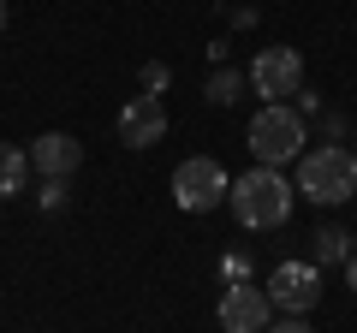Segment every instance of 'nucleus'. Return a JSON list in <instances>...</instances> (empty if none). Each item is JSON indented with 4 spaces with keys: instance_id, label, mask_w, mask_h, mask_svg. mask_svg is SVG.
Segmentation results:
<instances>
[{
    "instance_id": "f257e3e1",
    "label": "nucleus",
    "mask_w": 357,
    "mask_h": 333,
    "mask_svg": "<svg viewBox=\"0 0 357 333\" xmlns=\"http://www.w3.org/2000/svg\"><path fill=\"white\" fill-rule=\"evenodd\" d=\"M292 196L298 191L280 179V166H250V173L232 179L227 203H232V215H238L244 232H274V226L292 220Z\"/></svg>"
},
{
    "instance_id": "f03ea898",
    "label": "nucleus",
    "mask_w": 357,
    "mask_h": 333,
    "mask_svg": "<svg viewBox=\"0 0 357 333\" xmlns=\"http://www.w3.org/2000/svg\"><path fill=\"white\" fill-rule=\"evenodd\" d=\"M298 196H310L316 208H333L345 196H357V155L351 149H304L298 155Z\"/></svg>"
},
{
    "instance_id": "7ed1b4c3",
    "label": "nucleus",
    "mask_w": 357,
    "mask_h": 333,
    "mask_svg": "<svg viewBox=\"0 0 357 333\" xmlns=\"http://www.w3.org/2000/svg\"><path fill=\"white\" fill-rule=\"evenodd\" d=\"M244 143H250L256 166H286L304 155V114L286 102H268L262 114L250 119V131H244Z\"/></svg>"
},
{
    "instance_id": "20e7f679",
    "label": "nucleus",
    "mask_w": 357,
    "mask_h": 333,
    "mask_svg": "<svg viewBox=\"0 0 357 333\" xmlns=\"http://www.w3.org/2000/svg\"><path fill=\"white\" fill-rule=\"evenodd\" d=\"M232 191L227 166L215 161V155H185V161L173 166V203L185 208V215H208V208H220Z\"/></svg>"
},
{
    "instance_id": "39448f33",
    "label": "nucleus",
    "mask_w": 357,
    "mask_h": 333,
    "mask_svg": "<svg viewBox=\"0 0 357 333\" xmlns=\"http://www.w3.org/2000/svg\"><path fill=\"white\" fill-rule=\"evenodd\" d=\"M250 90L256 95H268V102H280V95H298L304 90V54L298 48H262L250 60Z\"/></svg>"
},
{
    "instance_id": "423d86ee",
    "label": "nucleus",
    "mask_w": 357,
    "mask_h": 333,
    "mask_svg": "<svg viewBox=\"0 0 357 333\" xmlns=\"http://www.w3.org/2000/svg\"><path fill=\"white\" fill-rule=\"evenodd\" d=\"M268 304L286 309V316H310L321 304V268L316 262H280L268 280Z\"/></svg>"
},
{
    "instance_id": "0eeeda50",
    "label": "nucleus",
    "mask_w": 357,
    "mask_h": 333,
    "mask_svg": "<svg viewBox=\"0 0 357 333\" xmlns=\"http://www.w3.org/2000/svg\"><path fill=\"white\" fill-rule=\"evenodd\" d=\"M220 327L227 333H268V321H274V304H268V286H250V280H232L227 292H220Z\"/></svg>"
},
{
    "instance_id": "6e6552de",
    "label": "nucleus",
    "mask_w": 357,
    "mask_h": 333,
    "mask_svg": "<svg viewBox=\"0 0 357 333\" xmlns=\"http://www.w3.org/2000/svg\"><path fill=\"white\" fill-rule=\"evenodd\" d=\"M167 137V107H161V95H131L126 107H119V143L126 149H155V143Z\"/></svg>"
},
{
    "instance_id": "1a4fd4ad",
    "label": "nucleus",
    "mask_w": 357,
    "mask_h": 333,
    "mask_svg": "<svg viewBox=\"0 0 357 333\" xmlns=\"http://www.w3.org/2000/svg\"><path fill=\"white\" fill-rule=\"evenodd\" d=\"M24 155H30V166H36L42 179H72L77 166H84V143L66 137V131H42Z\"/></svg>"
},
{
    "instance_id": "9d476101",
    "label": "nucleus",
    "mask_w": 357,
    "mask_h": 333,
    "mask_svg": "<svg viewBox=\"0 0 357 333\" xmlns=\"http://www.w3.org/2000/svg\"><path fill=\"white\" fill-rule=\"evenodd\" d=\"M24 185H30V155L18 149V143H0V203L18 196Z\"/></svg>"
},
{
    "instance_id": "9b49d317",
    "label": "nucleus",
    "mask_w": 357,
    "mask_h": 333,
    "mask_svg": "<svg viewBox=\"0 0 357 333\" xmlns=\"http://www.w3.org/2000/svg\"><path fill=\"white\" fill-rule=\"evenodd\" d=\"M345 256H351V232L321 226L316 238H310V262H316V268H328V262H345Z\"/></svg>"
},
{
    "instance_id": "f8f14e48",
    "label": "nucleus",
    "mask_w": 357,
    "mask_h": 333,
    "mask_svg": "<svg viewBox=\"0 0 357 333\" xmlns=\"http://www.w3.org/2000/svg\"><path fill=\"white\" fill-rule=\"evenodd\" d=\"M238 90H244V77L227 65V72H208V84H203V102H208V107H232V102H238Z\"/></svg>"
},
{
    "instance_id": "ddd939ff",
    "label": "nucleus",
    "mask_w": 357,
    "mask_h": 333,
    "mask_svg": "<svg viewBox=\"0 0 357 333\" xmlns=\"http://www.w3.org/2000/svg\"><path fill=\"white\" fill-rule=\"evenodd\" d=\"M220 280H250V256H244V250L220 256Z\"/></svg>"
},
{
    "instance_id": "4468645a",
    "label": "nucleus",
    "mask_w": 357,
    "mask_h": 333,
    "mask_svg": "<svg viewBox=\"0 0 357 333\" xmlns=\"http://www.w3.org/2000/svg\"><path fill=\"white\" fill-rule=\"evenodd\" d=\"M167 77H173V72H167L161 60H149V65H143V90H149V95H161V90H167Z\"/></svg>"
},
{
    "instance_id": "2eb2a0df",
    "label": "nucleus",
    "mask_w": 357,
    "mask_h": 333,
    "mask_svg": "<svg viewBox=\"0 0 357 333\" xmlns=\"http://www.w3.org/2000/svg\"><path fill=\"white\" fill-rule=\"evenodd\" d=\"M268 333H316L304 316H286V321H268Z\"/></svg>"
},
{
    "instance_id": "dca6fc26",
    "label": "nucleus",
    "mask_w": 357,
    "mask_h": 333,
    "mask_svg": "<svg viewBox=\"0 0 357 333\" xmlns=\"http://www.w3.org/2000/svg\"><path fill=\"white\" fill-rule=\"evenodd\" d=\"M42 208H66V179H48V191H42Z\"/></svg>"
},
{
    "instance_id": "f3484780",
    "label": "nucleus",
    "mask_w": 357,
    "mask_h": 333,
    "mask_svg": "<svg viewBox=\"0 0 357 333\" xmlns=\"http://www.w3.org/2000/svg\"><path fill=\"white\" fill-rule=\"evenodd\" d=\"M345 286H351V292H357V250H351V256H345Z\"/></svg>"
},
{
    "instance_id": "a211bd4d",
    "label": "nucleus",
    "mask_w": 357,
    "mask_h": 333,
    "mask_svg": "<svg viewBox=\"0 0 357 333\" xmlns=\"http://www.w3.org/2000/svg\"><path fill=\"white\" fill-rule=\"evenodd\" d=\"M0 36H6V0H0Z\"/></svg>"
},
{
    "instance_id": "6ab92c4d",
    "label": "nucleus",
    "mask_w": 357,
    "mask_h": 333,
    "mask_svg": "<svg viewBox=\"0 0 357 333\" xmlns=\"http://www.w3.org/2000/svg\"><path fill=\"white\" fill-rule=\"evenodd\" d=\"M351 250H357V238H351Z\"/></svg>"
}]
</instances>
